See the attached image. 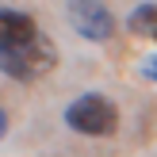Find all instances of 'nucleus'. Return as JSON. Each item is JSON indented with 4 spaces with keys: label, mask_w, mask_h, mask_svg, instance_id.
<instances>
[{
    "label": "nucleus",
    "mask_w": 157,
    "mask_h": 157,
    "mask_svg": "<svg viewBox=\"0 0 157 157\" xmlns=\"http://www.w3.org/2000/svg\"><path fill=\"white\" fill-rule=\"evenodd\" d=\"M54 65H58V50H54V42L42 31L35 38H27V42H19V46H4L0 50V73L12 77V81H23V84L46 77Z\"/></svg>",
    "instance_id": "nucleus-1"
},
{
    "label": "nucleus",
    "mask_w": 157,
    "mask_h": 157,
    "mask_svg": "<svg viewBox=\"0 0 157 157\" xmlns=\"http://www.w3.org/2000/svg\"><path fill=\"white\" fill-rule=\"evenodd\" d=\"M65 123L77 130V134L107 138V134H115V127H119V111H115V104L107 96L84 92V96H77L73 104L65 107Z\"/></svg>",
    "instance_id": "nucleus-2"
},
{
    "label": "nucleus",
    "mask_w": 157,
    "mask_h": 157,
    "mask_svg": "<svg viewBox=\"0 0 157 157\" xmlns=\"http://www.w3.org/2000/svg\"><path fill=\"white\" fill-rule=\"evenodd\" d=\"M65 15H69V27L88 42H107L115 35V15L100 0H69Z\"/></svg>",
    "instance_id": "nucleus-3"
},
{
    "label": "nucleus",
    "mask_w": 157,
    "mask_h": 157,
    "mask_svg": "<svg viewBox=\"0 0 157 157\" xmlns=\"http://www.w3.org/2000/svg\"><path fill=\"white\" fill-rule=\"evenodd\" d=\"M38 27L27 12H15V8H0V50L4 46H19L27 38H35Z\"/></svg>",
    "instance_id": "nucleus-4"
},
{
    "label": "nucleus",
    "mask_w": 157,
    "mask_h": 157,
    "mask_svg": "<svg viewBox=\"0 0 157 157\" xmlns=\"http://www.w3.org/2000/svg\"><path fill=\"white\" fill-rule=\"evenodd\" d=\"M127 27H130V35H138V38H150V42H157V4H138L134 12H130Z\"/></svg>",
    "instance_id": "nucleus-5"
},
{
    "label": "nucleus",
    "mask_w": 157,
    "mask_h": 157,
    "mask_svg": "<svg viewBox=\"0 0 157 157\" xmlns=\"http://www.w3.org/2000/svg\"><path fill=\"white\" fill-rule=\"evenodd\" d=\"M142 73H146V77H150V81L157 84V54H150V58L142 61Z\"/></svg>",
    "instance_id": "nucleus-6"
},
{
    "label": "nucleus",
    "mask_w": 157,
    "mask_h": 157,
    "mask_svg": "<svg viewBox=\"0 0 157 157\" xmlns=\"http://www.w3.org/2000/svg\"><path fill=\"white\" fill-rule=\"evenodd\" d=\"M8 134V115H4V107H0V138Z\"/></svg>",
    "instance_id": "nucleus-7"
}]
</instances>
